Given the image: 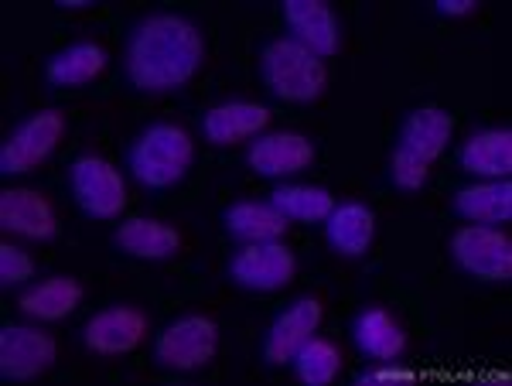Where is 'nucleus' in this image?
Returning a JSON list of instances; mask_svg holds the SVG:
<instances>
[{"mask_svg":"<svg viewBox=\"0 0 512 386\" xmlns=\"http://www.w3.org/2000/svg\"><path fill=\"white\" fill-rule=\"evenodd\" d=\"M461 171L478 178H509L512 171V130L509 127H485L475 130L458 151Z\"/></svg>","mask_w":512,"mask_h":386,"instance_id":"obj_19","label":"nucleus"},{"mask_svg":"<svg viewBox=\"0 0 512 386\" xmlns=\"http://www.w3.org/2000/svg\"><path fill=\"white\" fill-rule=\"evenodd\" d=\"M451 260L475 281H512V240L499 226H461L451 236Z\"/></svg>","mask_w":512,"mask_h":386,"instance_id":"obj_6","label":"nucleus"},{"mask_svg":"<svg viewBox=\"0 0 512 386\" xmlns=\"http://www.w3.org/2000/svg\"><path fill=\"white\" fill-rule=\"evenodd\" d=\"M0 226L24 240L59 236V216L38 188H4L0 192Z\"/></svg>","mask_w":512,"mask_h":386,"instance_id":"obj_15","label":"nucleus"},{"mask_svg":"<svg viewBox=\"0 0 512 386\" xmlns=\"http://www.w3.org/2000/svg\"><path fill=\"white\" fill-rule=\"evenodd\" d=\"M113 246L137 260H171L181 250V233L161 219H127L113 229Z\"/></svg>","mask_w":512,"mask_h":386,"instance_id":"obj_21","label":"nucleus"},{"mask_svg":"<svg viewBox=\"0 0 512 386\" xmlns=\"http://www.w3.org/2000/svg\"><path fill=\"white\" fill-rule=\"evenodd\" d=\"M417 380V369L393 363H376L373 369H362L359 373V386H373V383H410Z\"/></svg>","mask_w":512,"mask_h":386,"instance_id":"obj_28","label":"nucleus"},{"mask_svg":"<svg viewBox=\"0 0 512 386\" xmlns=\"http://www.w3.org/2000/svg\"><path fill=\"white\" fill-rule=\"evenodd\" d=\"M434 11L444 14V18H465V14L478 11V4L475 0H434Z\"/></svg>","mask_w":512,"mask_h":386,"instance_id":"obj_29","label":"nucleus"},{"mask_svg":"<svg viewBox=\"0 0 512 386\" xmlns=\"http://www.w3.org/2000/svg\"><path fill=\"white\" fill-rule=\"evenodd\" d=\"M106 62H110V55H106L103 45H96V41H76V45L59 48L45 62V79L59 89H76L93 82L106 69Z\"/></svg>","mask_w":512,"mask_h":386,"instance_id":"obj_24","label":"nucleus"},{"mask_svg":"<svg viewBox=\"0 0 512 386\" xmlns=\"http://www.w3.org/2000/svg\"><path fill=\"white\" fill-rule=\"evenodd\" d=\"M291 366L301 383L328 386L338 380V373H342V349H338V342L325 339V335H311V339L294 352Z\"/></svg>","mask_w":512,"mask_h":386,"instance_id":"obj_26","label":"nucleus"},{"mask_svg":"<svg viewBox=\"0 0 512 386\" xmlns=\"http://www.w3.org/2000/svg\"><path fill=\"white\" fill-rule=\"evenodd\" d=\"M72 199L86 216L117 219L127 209V182L117 168L99 154H79L69 168Z\"/></svg>","mask_w":512,"mask_h":386,"instance_id":"obj_7","label":"nucleus"},{"mask_svg":"<svg viewBox=\"0 0 512 386\" xmlns=\"http://www.w3.org/2000/svg\"><path fill=\"white\" fill-rule=\"evenodd\" d=\"M55 359H59V342L41 328L7 325L0 332V376L4 380H38L55 366Z\"/></svg>","mask_w":512,"mask_h":386,"instance_id":"obj_10","label":"nucleus"},{"mask_svg":"<svg viewBox=\"0 0 512 386\" xmlns=\"http://www.w3.org/2000/svg\"><path fill=\"white\" fill-rule=\"evenodd\" d=\"M195 141L178 123H151L127 151V168L144 188H171L188 175Z\"/></svg>","mask_w":512,"mask_h":386,"instance_id":"obj_3","label":"nucleus"},{"mask_svg":"<svg viewBox=\"0 0 512 386\" xmlns=\"http://www.w3.org/2000/svg\"><path fill=\"white\" fill-rule=\"evenodd\" d=\"M284 24L291 28L287 38L315 52L318 59H332L338 45H342L338 18L332 4H325V0H284Z\"/></svg>","mask_w":512,"mask_h":386,"instance_id":"obj_14","label":"nucleus"},{"mask_svg":"<svg viewBox=\"0 0 512 386\" xmlns=\"http://www.w3.org/2000/svg\"><path fill=\"white\" fill-rule=\"evenodd\" d=\"M31 277H35V260H31V253H24L21 246H11V243L0 246V284L18 287V284H28Z\"/></svg>","mask_w":512,"mask_h":386,"instance_id":"obj_27","label":"nucleus"},{"mask_svg":"<svg viewBox=\"0 0 512 386\" xmlns=\"http://www.w3.org/2000/svg\"><path fill=\"white\" fill-rule=\"evenodd\" d=\"M321 226H325V240L338 257H362L376 236V216L366 202H338Z\"/></svg>","mask_w":512,"mask_h":386,"instance_id":"obj_20","label":"nucleus"},{"mask_svg":"<svg viewBox=\"0 0 512 386\" xmlns=\"http://www.w3.org/2000/svg\"><path fill=\"white\" fill-rule=\"evenodd\" d=\"M82 305V284L76 277H45V281L31 284L18 298V308L35 322H62Z\"/></svg>","mask_w":512,"mask_h":386,"instance_id":"obj_23","label":"nucleus"},{"mask_svg":"<svg viewBox=\"0 0 512 386\" xmlns=\"http://www.w3.org/2000/svg\"><path fill=\"white\" fill-rule=\"evenodd\" d=\"M454 137V120L448 110L427 103L407 113L390 154V182L400 192H417L431 178V164L441 158Z\"/></svg>","mask_w":512,"mask_h":386,"instance_id":"obj_2","label":"nucleus"},{"mask_svg":"<svg viewBox=\"0 0 512 386\" xmlns=\"http://www.w3.org/2000/svg\"><path fill=\"white\" fill-rule=\"evenodd\" d=\"M62 137H65V113L59 110L31 113L0 144V171L4 175H24V171L38 168L59 147Z\"/></svg>","mask_w":512,"mask_h":386,"instance_id":"obj_8","label":"nucleus"},{"mask_svg":"<svg viewBox=\"0 0 512 386\" xmlns=\"http://www.w3.org/2000/svg\"><path fill=\"white\" fill-rule=\"evenodd\" d=\"M270 205L287 223H325L338 199L321 185H280L270 192Z\"/></svg>","mask_w":512,"mask_h":386,"instance_id":"obj_25","label":"nucleus"},{"mask_svg":"<svg viewBox=\"0 0 512 386\" xmlns=\"http://www.w3.org/2000/svg\"><path fill=\"white\" fill-rule=\"evenodd\" d=\"M352 342L373 363H393L407 349V332L386 308H362L352 318Z\"/></svg>","mask_w":512,"mask_h":386,"instance_id":"obj_17","label":"nucleus"},{"mask_svg":"<svg viewBox=\"0 0 512 386\" xmlns=\"http://www.w3.org/2000/svg\"><path fill=\"white\" fill-rule=\"evenodd\" d=\"M325 308L318 298H297L291 308L280 311L274 325L267 328V339H263V359L270 366H284L294 359V352L318 332Z\"/></svg>","mask_w":512,"mask_h":386,"instance_id":"obj_13","label":"nucleus"},{"mask_svg":"<svg viewBox=\"0 0 512 386\" xmlns=\"http://www.w3.org/2000/svg\"><path fill=\"white\" fill-rule=\"evenodd\" d=\"M267 127H270V110L263 103H250V100L216 103L202 117V137L216 147L250 141V137H260Z\"/></svg>","mask_w":512,"mask_h":386,"instance_id":"obj_16","label":"nucleus"},{"mask_svg":"<svg viewBox=\"0 0 512 386\" xmlns=\"http://www.w3.org/2000/svg\"><path fill=\"white\" fill-rule=\"evenodd\" d=\"M219 349V325L209 315H181L154 335V359L171 373L209 366Z\"/></svg>","mask_w":512,"mask_h":386,"instance_id":"obj_5","label":"nucleus"},{"mask_svg":"<svg viewBox=\"0 0 512 386\" xmlns=\"http://www.w3.org/2000/svg\"><path fill=\"white\" fill-rule=\"evenodd\" d=\"M246 164L253 175L284 178L315 164V141L297 130H277V134H260L246 151Z\"/></svg>","mask_w":512,"mask_h":386,"instance_id":"obj_12","label":"nucleus"},{"mask_svg":"<svg viewBox=\"0 0 512 386\" xmlns=\"http://www.w3.org/2000/svg\"><path fill=\"white\" fill-rule=\"evenodd\" d=\"M297 260L280 240L270 243H246L229 260V281L246 291H280L294 281Z\"/></svg>","mask_w":512,"mask_h":386,"instance_id":"obj_9","label":"nucleus"},{"mask_svg":"<svg viewBox=\"0 0 512 386\" xmlns=\"http://www.w3.org/2000/svg\"><path fill=\"white\" fill-rule=\"evenodd\" d=\"M205 62V38L181 14H147L134 24L123 48V69L140 93H175L188 86Z\"/></svg>","mask_w":512,"mask_h":386,"instance_id":"obj_1","label":"nucleus"},{"mask_svg":"<svg viewBox=\"0 0 512 386\" xmlns=\"http://www.w3.org/2000/svg\"><path fill=\"white\" fill-rule=\"evenodd\" d=\"M260 79L270 96L284 103H311L325 93V59L297 45L294 38H274L260 52Z\"/></svg>","mask_w":512,"mask_h":386,"instance_id":"obj_4","label":"nucleus"},{"mask_svg":"<svg viewBox=\"0 0 512 386\" xmlns=\"http://www.w3.org/2000/svg\"><path fill=\"white\" fill-rule=\"evenodd\" d=\"M287 219L267 202H256V199H243L233 202L226 212H222V229L233 236L236 243H270L280 240L287 233Z\"/></svg>","mask_w":512,"mask_h":386,"instance_id":"obj_22","label":"nucleus"},{"mask_svg":"<svg viewBox=\"0 0 512 386\" xmlns=\"http://www.w3.org/2000/svg\"><path fill=\"white\" fill-rule=\"evenodd\" d=\"M151 318L137 305H113L103 308L82 325V346L96 356H127L147 339Z\"/></svg>","mask_w":512,"mask_h":386,"instance_id":"obj_11","label":"nucleus"},{"mask_svg":"<svg viewBox=\"0 0 512 386\" xmlns=\"http://www.w3.org/2000/svg\"><path fill=\"white\" fill-rule=\"evenodd\" d=\"M454 212L472 226H502L512 219V182L509 178H485L465 185L454 195Z\"/></svg>","mask_w":512,"mask_h":386,"instance_id":"obj_18","label":"nucleus"},{"mask_svg":"<svg viewBox=\"0 0 512 386\" xmlns=\"http://www.w3.org/2000/svg\"><path fill=\"white\" fill-rule=\"evenodd\" d=\"M62 11H82V7H93V0H59Z\"/></svg>","mask_w":512,"mask_h":386,"instance_id":"obj_30","label":"nucleus"}]
</instances>
